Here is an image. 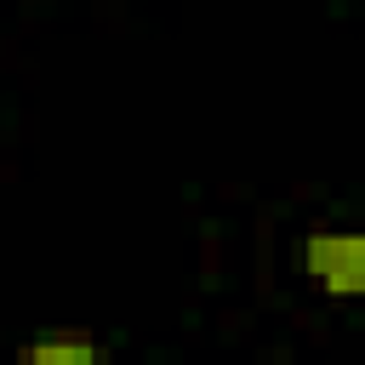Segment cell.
<instances>
[{
	"label": "cell",
	"instance_id": "2",
	"mask_svg": "<svg viewBox=\"0 0 365 365\" xmlns=\"http://www.w3.org/2000/svg\"><path fill=\"white\" fill-rule=\"evenodd\" d=\"M17 359H29V365H97V359H108V342H97V336H74V331H51V336L23 342Z\"/></svg>",
	"mask_w": 365,
	"mask_h": 365
},
{
	"label": "cell",
	"instance_id": "1",
	"mask_svg": "<svg viewBox=\"0 0 365 365\" xmlns=\"http://www.w3.org/2000/svg\"><path fill=\"white\" fill-rule=\"evenodd\" d=\"M297 262L319 297H336V302L365 297V228H348V222L308 228L297 245Z\"/></svg>",
	"mask_w": 365,
	"mask_h": 365
}]
</instances>
